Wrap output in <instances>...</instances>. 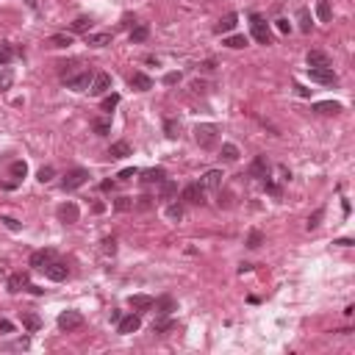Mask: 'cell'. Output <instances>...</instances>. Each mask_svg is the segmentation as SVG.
Masks as SVG:
<instances>
[{
  "label": "cell",
  "instance_id": "obj_23",
  "mask_svg": "<svg viewBox=\"0 0 355 355\" xmlns=\"http://www.w3.org/2000/svg\"><path fill=\"white\" fill-rule=\"evenodd\" d=\"M47 44H50V47H69V44H72V34H53L50 39H47Z\"/></svg>",
  "mask_w": 355,
  "mask_h": 355
},
{
  "label": "cell",
  "instance_id": "obj_14",
  "mask_svg": "<svg viewBox=\"0 0 355 355\" xmlns=\"http://www.w3.org/2000/svg\"><path fill=\"white\" fill-rule=\"evenodd\" d=\"M200 183H203V189H222V172L219 169H208L200 178Z\"/></svg>",
  "mask_w": 355,
  "mask_h": 355
},
{
  "label": "cell",
  "instance_id": "obj_12",
  "mask_svg": "<svg viewBox=\"0 0 355 355\" xmlns=\"http://www.w3.org/2000/svg\"><path fill=\"white\" fill-rule=\"evenodd\" d=\"M50 261H56V250H50V247H44V250H36L34 255H31V267L36 269H44Z\"/></svg>",
  "mask_w": 355,
  "mask_h": 355
},
{
  "label": "cell",
  "instance_id": "obj_50",
  "mask_svg": "<svg viewBox=\"0 0 355 355\" xmlns=\"http://www.w3.org/2000/svg\"><path fill=\"white\" fill-rule=\"evenodd\" d=\"M3 222H6V228H11V230H20V222L11 217H3Z\"/></svg>",
  "mask_w": 355,
  "mask_h": 355
},
{
  "label": "cell",
  "instance_id": "obj_29",
  "mask_svg": "<svg viewBox=\"0 0 355 355\" xmlns=\"http://www.w3.org/2000/svg\"><path fill=\"white\" fill-rule=\"evenodd\" d=\"M178 194V183L172 181H161V200H172Z\"/></svg>",
  "mask_w": 355,
  "mask_h": 355
},
{
  "label": "cell",
  "instance_id": "obj_48",
  "mask_svg": "<svg viewBox=\"0 0 355 355\" xmlns=\"http://www.w3.org/2000/svg\"><path fill=\"white\" fill-rule=\"evenodd\" d=\"M50 178H53V167H42V169H39V181L47 183Z\"/></svg>",
  "mask_w": 355,
  "mask_h": 355
},
{
  "label": "cell",
  "instance_id": "obj_9",
  "mask_svg": "<svg viewBox=\"0 0 355 355\" xmlns=\"http://www.w3.org/2000/svg\"><path fill=\"white\" fill-rule=\"evenodd\" d=\"M139 328H142V319H139V313H128V316H122V319L117 322V333H122V336H128V333H136Z\"/></svg>",
  "mask_w": 355,
  "mask_h": 355
},
{
  "label": "cell",
  "instance_id": "obj_13",
  "mask_svg": "<svg viewBox=\"0 0 355 355\" xmlns=\"http://www.w3.org/2000/svg\"><path fill=\"white\" fill-rule=\"evenodd\" d=\"M250 175H252V178H269V161H267V156H255V158H252Z\"/></svg>",
  "mask_w": 355,
  "mask_h": 355
},
{
  "label": "cell",
  "instance_id": "obj_3",
  "mask_svg": "<svg viewBox=\"0 0 355 355\" xmlns=\"http://www.w3.org/2000/svg\"><path fill=\"white\" fill-rule=\"evenodd\" d=\"M250 28H252V39L258 44H272V34H269V25L264 22V17L250 14Z\"/></svg>",
  "mask_w": 355,
  "mask_h": 355
},
{
  "label": "cell",
  "instance_id": "obj_15",
  "mask_svg": "<svg viewBox=\"0 0 355 355\" xmlns=\"http://www.w3.org/2000/svg\"><path fill=\"white\" fill-rule=\"evenodd\" d=\"M128 84L136 89V92H147V89H153V78H147L145 72H133V75L128 78Z\"/></svg>",
  "mask_w": 355,
  "mask_h": 355
},
{
  "label": "cell",
  "instance_id": "obj_24",
  "mask_svg": "<svg viewBox=\"0 0 355 355\" xmlns=\"http://www.w3.org/2000/svg\"><path fill=\"white\" fill-rule=\"evenodd\" d=\"M316 17H319L322 22H330V17H333V9H330V0H319V3H316Z\"/></svg>",
  "mask_w": 355,
  "mask_h": 355
},
{
  "label": "cell",
  "instance_id": "obj_54",
  "mask_svg": "<svg viewBox=\"0 0 355 355\" xmlns=\"http://www.w3.org/2000/svg\"><path fill=\"white\" fill-rule=\"evenodd\" d=\"M150 200H153V197H139V208H150V206H153Z\"/></svg>",
  "mask_w": 355,
  "mask_h": 355
},
{
  "label": "cell",
  "instance_id": "obj_51",
  "mask_svg": "<svg viewBox=\"0 0 355 355\" xmlns=\"http://www.w3.org/2000/svg\"><path fill=\"white\" fill-rule=\"evenodd\" d=\"M133 175H136V169H122V172H120V181H130Z\"/></svg>",
  "mask_w": 355,
  "mask_h": 355
},
{
  "label": "cell",
  "instance_id": "obj_8",
  "mask_svg": "<svg viewBox=\"0 0 355 355\" xmlns=\"http://www.w3.org/2000/svg\"><path fill=\"white\" fill-rule=\"evenodd\" d=\"M84 325V313L81 311H64L59 316V328L61 330H75V328H81Z\"/></svg>",
  "mask_w": 355,
  "mask_h": 355
},
{
  "label": "cell",
  "instance_id": "obj_32",
  "mask_svg": "<svg viewBox=\"0 0 355 355\" xmlns=\"http://www.w3.org/2000/svg\"><path fill=\"white\" fill-rule=\"evenodd\" d=\"M150 36V28L147 25H136L133 31H130V42H145Z\"/></svg>",
  "mask_w": 355,
  "mask_h": 355
},
{
  "label": "cell",
  "instance_id": "obj_42",
  "mask_svg": "<svg viewBox=\"0 0 355 355\" xmlns=\"http://www.w3.org/2000/svg\"><path fill=\"white\" fill-rule=\"evenodd\" d=\"M120 105V95H108V97H103V111H114Z\"/></svg>",
  "mask_w": 355,
  "mask_h": 355
},
{
  "label": "cell",
  "instance_id": "obj_26",
  "mask_svg": "<svg viewBox=\"0 0 355 355\" xmlns=\"http://www.w3.org/2000/svg\"><path fill=\"white\" fill-rule=\"evenodd\" d=\"M22 325H25L31 333H36V330L42 328V319H39L36 313H22Z\"/></svg>",
  "mask_w": 355,
  "mask_h": 355
},
{
  "label": "cell",
  "instance_id": "obj_45",
  "mask_svg": "<svg viewBox=\"0 0 355 355\" xmlns=\"http://www.w3.org/2000/svg\"><path fill=\"white\" fill-rule=\"evenodd\" d=\"M114 208H117V211H130V208H133V200H130V197H120L117 203H114Z\"/></svg>",
  "mask_w": 355,
  "mask_h": 355
},
{
  "label": "cell",
  "instance_id": "obj_18",
  "mask_svg": "<svg viewBox=\"0 0 355 355\" xmlns=\"http://www.w3.org/2000/svg\"><path fill=\"white\" fill-rule=\"evenodd\" d=\"M305 61H308V67H330L328 53H322V50H311L305 56Z\"/></svg>",
  "mask_w": 355,
  "mask_h": 355
},
{
  "label": "cell",
  "instance_id": "obj_43",
  "mask_svg": "<svg viewBox=\"0 0 355 355\" xmlns=\"http://www.w3.org/2000/svg\"><path fill=\"white\" fill-rule=\"evenodd\" d=\"M322 217H325V211H313V217H308V230H313V228H319V222H322Z\"/></svg>",
  "mask_w": 355,
  "mask_h": 355
},
{
  "label": "cell",
  "instance_id": "obj_31",
  "mask_svg": "<svg viewBox=\"0 0 355 355\" xmlns=\"http://www.w3.org/2000/svg\"><path fill=\"white\" fill-rule=\"evenodd\" d=\"M219 158H225V161H236V158H239V147H236V145H222Z\"/></svg>",
  "mask_w": 355,
  "mask_h": 355
},
{
  "label": "cell",
  "instance_id": "obj_27",
  "mask_svg": "<svg viewBox=\"0 0 355 355\" xmlns=\"http://www.w3.org/2000/svg\"><path fill=\"white\" fill-rule=\"evenodd\" d=\"M89 28H92V17H78L72 22V34H89Z\"/></svg>",
  "mask_w": 355,
  "mask_h": 355
},
{
  "label": "cell",
  "instance_id": "obj_16",
  "mask_svg": "<svg viewBox=\"0 0 355 355\" xmlns=\"http://www.w3.org/2000/svg\"><path fill=\"white\" fill-rule=\"evenodd\" d=\"M153 297H147V294H133V297H128V305L130 308H136V311H150L153 308Z\"/></svg>",
  "mask_w": 355,
  "mask_h": 355
},
{
  "label": "cell",
  "instance_id": "obj_46",
  "mask_svg": "<svg viewBox=\"0 0 355 355\" xmlns=\"http://www.w3.org/2000/svg\"><path fill=\"white\" fill-rule=\"evenodd\" d=\"M103 252H105V255H114V252H117V242H114V239H105V242H103Z\"/></svg>",
  "mask_w": 355,
  "mask_h": 355
},
{
  "label": "cell",
  "instance_id": "obj_34",
  "mask_svg": "<svg viewBox=\"0 0 355 355\" xmlns=\"http://www.w3.org/2000/svg\"><path fill=\"white\" fill-rule=\"evenodd\" d=\"M75 67H78V61H61V64H59L61 78H69V75H75Z\"/></svg>",
  "mask_w": 355,
  "mask_h": 355
},
{
  "label": "cell",
  "instance_id": "obj_19",
  "mask_svg": "<svg viewBox=\"0 0 355 355\" xmlns=\"http://www.w3.org/2000/svg\"><path fill=\"white\" fill-rule=\"evenodd\" d=\"M114 36L111 34H86V44L89 47H108Z\"/></svg>",
  "mask_w": 355,
  "mask_h": 355
},
{
  "label": "cell",
  "instance_id": "obj_40",
  "mask_svg": "<svg viewBox=\"0 0 355 355\" xmlns=\"http://www.w3.org/2000/svg\"><path fill=\"white\" fill-rule=\"evenodd\" d=\"M167 217L178 222V219H183V208L178 206V203H169V208H167Z\"/></svg>",
  "mask_w": 355,
  "mask_h": 355
},
{
  "label": "cell",
  "instance_id": "obj_41",
  "mask_svg": "<svg viewBox=\"0 0 355 355\" xmlns=\"http://www.w3.org/2000/svg\"><path fill=\"white\" fill-rule=\"evenodd\" d=\"M11 81H14L11 69H3V72H0V92H6V89L11 86Z\"/></svg>",
  "mask_w": 355,
  "mask_h": 355
},
{
  "label": "cell",
  "instance_id": "obj_53",
  "mask_svg": "<svg viewBox=\"0 0 355 355\" xmlns=\"http://www.w3.org/2000/svg\"><path fill=\"white\" fill-rule=\"evenodd\" d=\"M267 191H269V194H280V186H275V183L267 181Z\"/></svg>",
  "mask_w": 355,
  "mask_h": 355
},
{
  "label": "cell",
  "instance_id": "obj_36",
  "mask_svg": "<svg viewBox=\"0 0 355 355\" xmlns=\"http://www.w3.org/2000/svg\"><path fill=\"white\" fill-rule=\"evenodd\" d=\"M167 330H175V322L172 319H158V322H153V333H167Z\"/></svg>",
  "mask_w": 355,
  "mask_h": 355
},
{
  "label": "cell",
  "instance_id": "obj_11",
  "mask_svg": "<svg viewBox=\"0 0 355 355\" xmlns=\"http://www.w3.org/2000/svg\"><path fill=\"white\" fill-rule=\"evenodd\" d=\"M59 219L64 222V225H72V222H78V217H81V211H78V206L75 203H64V206H59Z\"/></svg>",
  "mask_w": 355,
  "mask_h": 355
},
{
  "label": "cell",
  "instance_id": "obj_44",
  "mask_svg": "<svg viewBox=\"0 0 355 355\" xmlns=\"http://www.w3.org/2000/svg\"><path fill=\"white\" fill-rule=\"evenodd\" d=\"M108 130H111V125H108L105 120H95V133H97V136H105Z\"/></svg>",
  "mask_w": 355,
  "mask_h": 355
},
{
  "label": "cell",
  "instance_id": "obj_37",
  "mask_svg": "<svg viewBox=\"0 0 355 355\" xmlns=\"http://www.w3.org/2000/svg\"><path fill=\"white\" fill-rule=\"evenodd\" d=\"M225 44H228V47H233V50H242L244 44H247V36H239V34H236V36H228Z\"/></svg>",
  "mask_w": 355,
  "mask_h": 355
},
{
  "label": "cell",
  "instance_id": "obj_4",
  "mask_svg": "<svg viewBox=\"0 0 355 355\" xmlns=\"http://www.w3.org/2000/svg\"><path fill=\"white\" fill-rule=\"evenodd\" d=\"M86 181H89V172L86 169H81V167H75V169H69V172L64 175L61 186H64V191H72V189H81Z\"/></svg>",
  "mask_w": 355,
  "mask_h": 355
},
{
  "label": "cell",
  "instance_id": "obj_6",
  "mask_svg": "<svg viewBox=\"0 0 355 355\" xmlns=\"http://www.w3.org/2000/svg\"><path fill=\"white\" fill-rule=\"evenodd\" d=\"M181 200H183V203H189V206H200V203H206V189H203V183H189V186L181 191Z\"/></svg>",
  "mask_w": 355,
  "mask_h": 355
},
{
  "label": "cell",
  "instance_id": "obj_28",
  "mask_svg": "<svg viewBox=\"0 0 355 355\" xmlns=\"http://www.w3.org/2000/svg\"><path fill=\"white\" fill-rule=\"evenodd\" d=\"M11 59H14V50H11V44L0 42V67H9Z\"/></svg>",
  "mask_w": 355,
  "mask_h": 355
},
{
  "label": "cell",
  "instance_id": "obj_39",
  "mask_svg": "<svg viewBox=\"0 0 355 355\" xmlns=\"http://www.w3.org/2000/svg\"><path fill=\"white\" fill-rule=\"evenodd\" d=\"M164 130H167V136H169V139H178V133H181V125H178L175 120H167L164 122Z\"/></svg>",
  "mask_w": 355,
  "mask_h": 355
},
{
  "label": "cell",
  "instance_id": "obj_33",
  "mask_svg": "<svg viewBox=\"0 0 355 355\" xmlns=\"http://www.w3.org/2000/svg\"><path fill=\"white\" fill-rule=\"evenodd\" d=\"M313 111H319V114H338V111H341V105H338V103H316V105H313Z\"/></svg>",
  "mask_w": 355,
  "mask_h": 355
},
{
  "label": "cell",
  "instance_id": "obj_21",
  "mask_svg": "<svg viewBox=\"0 0 355 355\" xmlns=\"http://www.w3.org/2000/svg\"><path fill=\"white\" fill-rule=\"evenodd\" d=\"M108 156L111 158H128L130 156V145L128 142H114L111 147H108Z\"/></svg>",
  "mask_w": 355,
  "mask_h": 355
},
{
  "label": "cell",
  "instance_id": "obj_5",
  "mask_svg": "<svg viewBox=\"0 0 355 355\" xmlns=\"http://www.w3.org/2000/svg\"><path fill=\"white\" fill-rule=\"evenodd\" d=\"M308 78H311L313 84H325V86H333L338 81L333 67H308Z\"/></svg>",
  "mask_w": 355,
  "mask_h": 355
},
{
  "label": "cell",
  "instance_id": "obj_30",
  "mask_svg": "<svg viewBox=\"0 0 355 355\" xmlns=\"http://www.w3.org/2000/svg\"><path fill=\"white\" fill-rule=\"evenodd\" d=\"M297 20H300V31L303 34H311V14H308V9L297 11Z\"/></svg>",
  "mask_w": 355,
  "mask_h": 355
},
{
  "label": "cell",
  "instance_id": "obj_35",
  "mask_svg": "<svg viewBox=\"0 0 355 355\" xmlns=\"http://www.w3.org/2000/svg\"><path fill=\"white\" fill-rule=\"evenodd\" d=\"M9 172L14 175V178H20V181H22V178H25V175H28V167H25V161H14V164L9 167Z\"/></svg>",
  "mask_w": 355,
  "mask_h": 355
},
{
  "label": "cell",
  "instance_id": "obj_25",
  "mask_svg": "<svg viewBox=\"0 0 355 355\" xmlns=\"http://www.w3.org/2000/svg\"><path fill=\"white\" fill-rule=\"evenodd\" d=\"M22 286H28V275H25V272L9 277V292H22Z\"/></svg>",
  "mask_w": 355,
  "mask_h": 355
},
{
  "label": "cell",
  "instance_id": "obj_2",
  "mask_svg": "<svg viewBox=\"0 0 355 355\" xmlns=\"http://www.w3.org/2000/svg\"><path fill=\"white\" fill-rule=\"evenodd\" d=\"M92 78H95V72H92V69H81V72H75V75L64 78V84H67V89H75V92H89Z\"/></svg>",
  "mask_w": 355,
  "mask_h": 355
},
{
  "label": "cell",
  "instance_id": "obj_55",
  "mask_svg": "<svg viewBox=\"0 0 355 355\" xmlns=\"http://www.w3.org/2000/svg\"><path fill=\"white\" fill-rule=\"evenodd\" d=\"M100 189H103V191H111L114 189V181H103V183H100Z\"/></svg>",
  "mask_w": 355,
  "mask_h": 355
},
{
  "label": "cell",
  "instance_id": "obj_7",
  "mask_svg": "<svg viewBox=\"0 0 355 355\" xmlns=\"http://www.w3.org/2000/svg\"><path fill=\"white\" fill-rule=\"evenodd\" d=\"M108 89H111V75H108V72H95L92 86H89V95H92V97H100V95H105Z\"/></svg>",
  "mask_w": 355,
  "mask_h": 355
},
{
  "label": "cell",
  "instance_id": "obj_1",
  "mask_svg": "<svg viewBox=\"0 0 355 355\" xmlns=\"http://www.w3.org/2000/svg\"><path fill=\"white\" fill-rule=\"evenodd\" d=\"M217 136H219V128L214 125V122H203V125L194 128V142H197L200 147H206V150L217 145Z\"/></svg>",
  "mask_w": 355,
  "mask_h": 355
},
{
  "label": "cell",
  "instance_id": "obj_10",
  "mask_svg": "<svg viewBox=\"0 0 355 355\" xmlns=\"http://www.w3.org/2000/svg\"><path fill=\"white\" fill-rule=\"evenodd\" d=\"M44 275L50 277V280H56V283H61V280H67V275H69V269H67V264H59V261H50L47 267L42 269Z\"/></svg>",
  "mask_w": 355,
  "mask_h": 355
},
{
  "label": "cell",
  "instance_id": "obj_49",
  "mask_svg": "<svg viewBox=\"0 0 355 355\" xmlns=\"http://www.w3.org/2000/svg\"><path fill=\"white\" fill-rule=\"evenodd\" d=\"M178 81H181V75H178V72H169V75L164 78V84L167 86H172V84H178Z\"/></svg>",
  "mask_w": 355,
  "mask_h": 355
},
{
  "label": "cell",
  "instance_id": "obj_20",
  "mask_svg": "<svg viewBox=\"0 0 355 355\" xmlns=\"http://www.w3.org/2000/svg\"><path fill=\"white\" fill-rule=\"evenodd\" d=\"M156 311H158V316H169V313L175 311V300L172 297H161V300H156Z\"/></svg>",
  "mask_w": 355,
  "mask_h": 355
},
{
  "label": "cell",
  "instance_id": "obj_47",
  "mask_svg": "<svg viewBox=\"0 0 355 355\" xmlns=\"http://www.w3.org/2000/svg\"><path fill=\"white\" fill-rule=\"evenodd\" d=\"M275 28L280 34H289V31H292V22H289V20H275Z\"/></svg>",
  "mask_w": 355,
  "mask_h": 355
},
{
  "label": "cell",
  "instance_id": "obj_22",
  "mask_svg": "<svg viewBox=\"0 0 355 355\" xmlns=\"http://www.w3.org/2000/svg\"><path fill=\"white\" fill-rule=\"evenodd\" d=\"M142 175H145V178H142L145 183H161V181H167V172L161 169V167H156V169H145Z\"/></svg>",
  "mask_w": 355,
  "mask_h": 355
},
{
  "label": "cell",
  "instance_id": "obj_52",
  "mask_svg": "<svg viewBox=\"0 0 355 355\" xmlns=\"http://www.w3.org/2000/svg\"><path fill=\"white\" fill-rule=\"evenodd\" d=\"M0 330H3V333H11V322L9 319H0Z\"/></svg>",
  "mask_w": 355,
  "mask_h": 355
},
{
  "label": "cell",
  "instance_id": "obj_38",
  "mask_svg": "<svg viewBox=\"0 0 355 355\" xmlns=\"http://www.w3.org/2000/svg\"><path fill=\"white\" fill-rule=\"evenodd\" d=\"M261 242H264V233H261V230H252V233L247 236V247H250V250H258Z\"/></svg>",
  "mask_w": 355,
  "mask_h": 355
},
{
  "label": "cell",
  "instance_id": "obj_17",
  "mask_svg": "<svg viewBox=\"0 0 355 355\" xmlns=\"http://www.w3.org/2000/svg\"><path fill=\"white\" fill-rule=\"evenodd\" d=\"M236 22H239V14H236V11H228L225 17L217 22V34H230L236 28Z\"/></svg>",
  "mask_w": 355,
  "mask_h": 355
}]
</instances>
